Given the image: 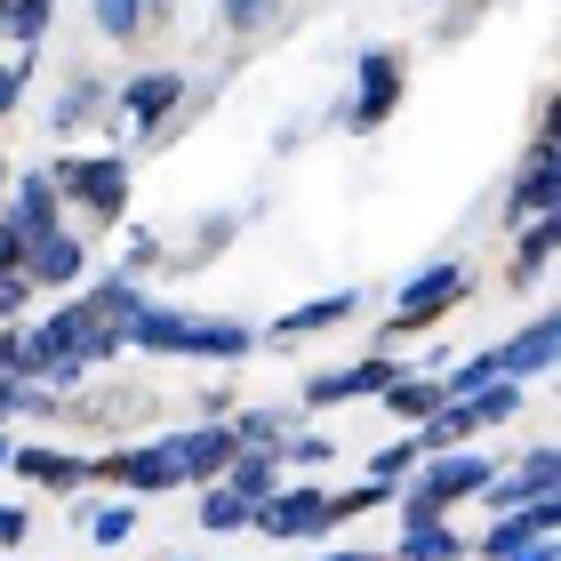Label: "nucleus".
Segmentation results:
<instances>
[{"instance_id":"ddd939ff","label":"nucleus","mask_w":561,"mask_h":561,"mask_svg":"<svg viewBox=\"0 0 561 561\" xmlns=\"http://www.w3.org/2000/svg\"><path fill=\"white\" fill-rule=\"evenodd\" d=\"M16 89H24V72H0V113L16 105Z\"/></svg>"},{"instance_id":"9d476101","label":"nucleus","mask_w":561,"mask_h":561,"mask_svg":"<svg viewBox=\"0 0 561 561\" xmlns=\"http://www.w3.org/2000/svg\"><path fill=\"white\" fill-rule=\"evenodd\" d=\"M410 561H457V538H449V529H425V522H417V538H410Z\"/></svg>"},{"instance_id":"1a4fd4ad","label":"nucleus","mask_w":561,"mask_h":561,"mask_svg":"<svg viewBox=\"0 0 561 561\" xmlns=\"http://www.w3.org/2000/svg\"><path fill=\"white\" fill-rule=\"evenodd\" d=\"M273 9L280 0H225V24H233V33H257V24H273Z\"/></svg>"},{"instance_id":"f257e3e1","label":"nucleus","mask_w":561,"mask_h":561,"mask_svg":"<svg viewBox=\"0 0 561 561\" xmlns=\"http://www.w3.org/2000/svg\"><path fill=\"white\" fill-rule=\"evenodd\" d=\"M57 185H72L89 209H121V161H65Z\"/></svg>"},{"instance_id":"f8f14e48","label":"nucleus","mask_w":561,"mask_h":561,"mask_svg":"<svg viewBox=\"0 0 561 561\" xmlns=\"http://www.w3.org/2000/svg\"><path fill=\"white\" fill-rule=\"evenodd\" d=\"M48 33V0H16V41H41Z\"/></svg>"},{"instance_id":"6e6552de","label":"nucleus","mask_w":561,"mask_h":561,"mask_svg":"<svg viewBox=\"0 0 561 561\" xmlns=\"http://www.w3.org/2000/svg\"><path fill=\"white\" fill-rule=\"evenodd\" d=\"M33 265H41L48 280H65V273H81V249H72V241H41V249H33Z\"/></svg>"},{"instance_id":"4468645a","label":"nucleus","mask_w":561,"mask_h":561,"mask_svg":"<svg viewBox=\"0 0 561 561\" xmlns=\"http://www.w3.org/2000/svg\"><path fill=\"white\" fill-rule=\"evenodd\" d=\"M24 538V514H0V546H16Z\"/></svg>"},{"instance_id":"9b49d317","label":"nucleus","mask_w":561,"mask_h":561,"mask_svg":"<svg viewBox=\"0 0 561 561\" xmlns=\"http://www.w3.org/2000/svg\"><path fill=\"white\" fill-rule=\"evenodd\" d=\"M353 313V297H321V305H305V313H289V329H321V321H337Z\"/></svg>"},{"instance_id":"7ed1b4c3","label":"nucleus","mask_w":561,"mask_h":561,"mask_svg":"<svg viewBox=\"0 0 561 561\" xmlns=\"http://www.w3.org/2000/svg\"><path fill=\"white\" fill-rule=\"evenodd\" d=\"M176 96H185V89H176V72H145V81H129V96H121V105H129L145 129H152V121H161Z\"/></svg>"},{"instance_id":"0eeeda50","label":"nucleus","mask_w":561,"mask_h":561,"mask_svg":"<svg viewBox=\"0 0 561 561\" xmlns=\"http://www.w3.org/2000/svg\"><path fill=\"white\" fill-rule=\"evenodd\" d=\"M96 24H105L113 41H129L137 24H145V0H96Z\"/></svg>"},{"instance_id":"f03ea898","label":"nucleus","mask_w":561,"mask_h":561,"mask_svg":"<svg viewBox=\"0 0 561 561\" xmlns=\"http://www.w3.org/2000/svg\"><path fill=\"white\" fill-rule=\"evenodd\" d=\"M393 89H401V72L386 57H369L362 65V105H353V129H377V121L393 113Z\"/></svg>"},{"instance_id":"39448f33","label":"nucleus","mask_w":561,"mask_h":561,"mask_svg":"<svg viewBox=\"0 0 561 561\" xmlns=\"http://www.w3.org/2000/svg\"><path fill=\"white\" fill-rule=\"evenodd\" d=\"M457 289H466V273H457V265H433V273H417V289H410V305H401V313H410V321H425L433 305H449Z\"/></svg>"},{"instance_id":"423d86ee","label":"nucleus","mask_w":561,"mask_h":561,"mask_svg":"<svg viewBox=\"0 0 561 561\" xmlns=\"http://www.w3.org/2000/svg\"><path fill=\"white\" fill-rule=\"evenodd\" d=\"M546 201H553V161L538 152V161H529V176L514 185V209H546Z\"/></svg>"},{"instance_id":"20e7f679","label":"nucleus","mask_w":561,"mask_h":561,"mask_svg":"<svg viewBox=\"0 0 561 561\" xmlns=\"http://www.w3.org/2000/svg\"><path fill=\"white\" fill-rule=\"evenodd\" d=\"M546 353H553V321H529L522 329V345H505V353H490V369H546Z\"/></svg>"}]
</instances>
